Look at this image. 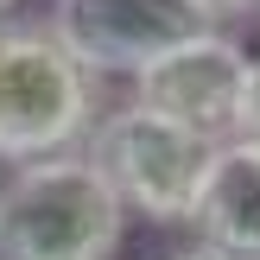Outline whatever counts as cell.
I'll use <instances>...</instances> for the list:
<instances>
[{
    "mask_svg": "<svg viewBox=\"0 0 260 260\" xmlns=\"http://www.w3.org/2000/svg\"><path fill=\"white\" fill-rule=\"evenodd\" d=\"M102 102L95 76L70 45L45 25H0V165H38L57 152H83Z\"/></svg>",
    "mask_w": 260,
    "mask_h": 260,
    "instance_id": "1",
    "label": "cell"
},
{
    "mask_svg": "<svg viewBox=\"0 0 260 260\" xmlns=\"http://www.w3.org/2000/svg\"><path fill=\"white\" fill-rule=\"evenodd\" d=\"M127 203L89 165V152L19 165L0 184V260H114Z\"/></svg>",
    "mask_w": 260,
    "mask_h": 260,
    "instance_id": "2",
    "label": "cell"
},
{
    "mask_svg": "<svg viewBox=\"0 0 260 260\" xmlns=\"http://www.w3.org/2000/svg\"><path fill=\"white\" fill-rule=\"evenodd\" d=\"M89 165L114 184V197L127 203V216H146L159 229H178L197 216V197L210 184L216 140L190 134V127L165 121V114L121 102L95 121V134L83 140Z\"/></svg>",
    "mask_w": 260,
    "mask_h": 260,
    "instance_id": "3",
    "label": "cell"
},
{
    "mask_svg": "<svg viewBox=\"0 0 260 260\" xmlns=\"http://www.w3.org/2000/svg\"><path fill=\"white\" fill-rule=\"evenodd\" d=\"M216 0H57L51 32L83 57L89 76H140L165 51L222 32Z\"/></svg>",
    "mask_w": 260,
    "mask_h": 260,
    "instance_id": "4",
    "label": "cell"
},
{
    "mask_svg": "<svg viewBox=\"0 0 260 260\" xmlns=\"http://www.w3.org/2000/svg\"><path fill=\"white\" fill-rule=\"evenodd\" d=\"M248 70H254V57H248L241 38L203 32L190 45L165 51L159 63H146L134 76V102L165 114V121H178V127H190V134H203V140H216V146H229L241 134Z\"/></svg>",
    "mask_w": 260,
    "mask_h": 260,
    "instance_id": "5",
    "label": "cell"
},
{
    "mask_svg": "<svg viewBox=\"0 0 260 260\" xmlns=\"http://www.w3.org/2000/svg\"><path fill=\"white\" fill-rule=\"evenodd\" d=\"M190 229H197V241H210L235 260H260V146H248V140L216 146Z\"/></svg>",
    "mask_w": 260,
    "mask_h": 260,
    "instance_id": "6",
    "label": "cell"
},
{
    "mask_svg": "<svg viewBox=\"0 0 260 260\" xmlns=\"http://www.w3.org/2000/svg\"><path fill=\"white\" fill-rule=\"evenodd\" d=\"M235 140L260 146V57H254V70H248V102H241V134Z\"/></svg>",
    "mask_w": 260,
    "mask_h": 260,
    "instance_id": "7",
    "label": "cell"
},
{
    "mask_svg": "<svg viewBox=\"0 0 260 260\" xmlns=\"http://www.w3.org/2000/svg\"><path fill=\"white\" fill-rule=\"evenodd\" d=\"M172 260H235V254H222V248H210V241H190V248H178Z\"/></svg>",
    "mask_w": 260,
    "mask_h": 260,
    "instance_id": "8",
    "label": "cell"
},
{
    "mask_svg": "<svg viewBox=\"0 0 260 260\" xmlns=\"http://www.w3.org/2000/svg\"><path fill=\"white\" fill-rule=\"evenodd\" d=\"M222 13H248V7H260V0H216Z\"/></svg>",
    "mask_w": 260,
    "mask_h": 260,
    "instance_id": "9",
    "label": "cell"
},
{
    "mask_svg": "<svg viewBox=\"0 0 260 260\" xmlns=\"http://www.w3.org/2000/svg\"><path fill=\"white\" fill-rule=\"evenodd\" d=\"M0 25H13V0H0Z\"/></svg>",
    "mask_w": 260,
    "mask_h": 260,
    "instance_id": "10",
    "label": "cell"
}]
</instances>
